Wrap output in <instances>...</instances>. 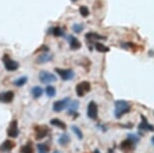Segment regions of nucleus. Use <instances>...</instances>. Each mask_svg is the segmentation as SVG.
I'll list each match as a JSON object with an SVG mask.
<instances>
[{"label":"nucleus","mask_w":154,"mask_h":153,"mask_svg":"<svg viewBox=\"0 0 154 153\" xmlns=\"http://www.w3.org/2000/svg\"><path fill=\"white\" fill-rule=\"evenodd\" d=\"M130 111V105L126 101L119 100L115 102V116L116 118H121L124 114Z\"/></svg>","instance_id":"1"},{"label":"nucleus","mask_w":154,"mask_h":153,"mask_svg":"<svg viewBox=\"0 0 154 153\" xmlns=\"http://www.w3.org/2000/svg\"><path fill=\"white\" fill-rule=\"evenodd\" d=\"M48 129L46 128V127H45V126L37 127L36 131H35V139L42 140L48 135Z\"/></svg>","instance_id":"10"},{"label":"nucleus","mask_w":154,"mask_h":153,"mask_svg":"<svg viewBox=\"0 0 154 153\" xmlns=\"http://www.w3.org/2000/svg\"><path fill=\"white\" fill-rule=\"evenodd\" d=\"M80 13L83 17H88L90 14V11L88 9V7L86 6H81L80 7Z\"/></svg>","instance_id":"26"},{"label":"nucleus","mask_w":154,"mask_h":153,"mask_svg":"<svg viewBox=\"0 0 154 153\" xmlns=\"http://www.w3.org/2000/svg\"><path fill=\"white\" fill-rule=\"evenodd\" d=\"M14 98V93L12 91L0 93V102L1 103H10Z\"/></svg>","instance_id":"9"},{"label":"nucleus","mask_w":154,"mask_h":153,"mask_svg":"<svg viewBox=\"0 0 154 153\" xmlns=\"http://www.w3.org/2000/svg\"><path fill=\"white\" fill-rule=\"evenodd\" d=\"M88 117L94 120L98 118V106L93 101L90 102L88 105Z\"/></svg>","instance_id":"8"},{"label":"nucleus","mask_w":154,"mask_h":153,"mask_svg":"<svg viewBox=\"0 0 154 153\" xmlns=\"http://www.w3.org/2000/svg\"><path fill=\"white\" fill-rule=\"evenodd\" d=\"M19 134L18 126H17V121L14 120L10 123V126L7 129V135L11 138H16Z\"/></svg>","instance_id":"7"},{"label":"nucleus","mask_w":154,"mask_h":153,"mask_svg":"<svg viewBox=\"0 0 154 153\" xmlns=\"http://www.w3.org/2000/svg\"><path fill=\"white\" fill-rule=\"evenodd\" d=\"M71 104V100L69 98H66L62 101H57V102L54 103V111L56 112H60L63 111V109H66V107H69V105Z\"/></svg>","instance_id":"6"},{"label":"nucleus","mask_w":154,"mask_h":153,"mask_svg":"<svg viewBox=\"0 0 154 153\" xmlns=\"http://www.w3.org/2000/svg\"><path fill=\"white\" fill-rule=\"evenodd\" d=\"M54 153H60L59 151H56V152H54Z\"/></svg>","instance_id":"32"},{"label":"nucleus","mask_w":154,"mask_h":153,"mask_svg":"<svg viewBox=\"0 0 154 153\" xmlns=\"http://www.w3.org/2000/svg\"><path fill=\"white\" fill-rule=\"evenodd\" d=\"M90 90H91V85H90L89 82L80 83L79 85L77 86V88H75V92H77V95L79 97L85 96L88 92H90Z\"/></svg>","instance_id":"4"},{"label":"nucleus","mask_w":154,"mask_h":153,"mask_svg":"<svg viewBox=\"0 0 154 153\" xmlns=\"http://www.w3.org/2000/svg\"><path fill=\"white\" fill-rule=\"evenodd\" d=\"M3 63H4V66H5V69L9 72H13V71H16L18 69L19 65L18 63L15 62V60H11L8 56H4L3 57Z\"/></svg>","instance_id":"5"},{"label":"nucleus","mask_w":154,"mask_h":153,"mask_svg":"<svg viewBox=\"0 0 154 153\" xmlns=\"http://www.w3.org/2000/svg\"><path fill=\"white\" fill-rule=\"evenodd\" d=\"M72 30H74L75 32H77V33H80L81 31L83 30V25H81V24H74V26H72Z\"/></svg>","instance_id":"29"},{"label":"nucleus","mask_w":154,"mask_h":153,"mask_svg":"<svg viewBox=\"0 0 154 153\" xmlns=\"http://www.w3.org/2000/svg\"><path fill=\"white\" fill-rule=\"evenodd\" d=\"M69 47H71L72 50H79V48L82 47V44H81V42L75 38V36L72 35H69Z\"/></svg>","instance_id":"12"},{"label":"nucleus","mask_w":154,"mask_h":153,"mask_svg":"<svg viewBox=\"0 0 154 153\" xmlns=\"http://www.w3.org/2000/svg\"><path fill=\"white\" fill-rule=\"evenodd\" d=\"M56 72L63 81H69L75 77L74 71L71 70V69H59V68H57Z\"/></svg>","instance_id":"3"},{"label":"nucleus","mask_w":154,"mask_h":153,"mask_svg":"<svg viewBox=\"0 0 154 153\" xmlns=\"http://www.w3.org/2000/svg\"><path fill=\"white\" fill-rule=\"evenodd\" d=\"M120 147H121L122 150H124V151H129V150H131L133 147H134V145H133L132 140L127 139V140H125L121 143Z\"/></svg>","instance_id":"15"},{"label":"nucleus","mask_w":154,"mask_h":153,"mask_svg":"<svg viewBox=\"0 0 154 153\" xmlns=\"http://www.w3.org/2000/svg\"><path fill=\"white\" fill-rule=\"evenodd\" d=\"M51 34H54V36H63V28H60V27H53V28H51V31H49Z\"/></svg>","instance_id":"19"},{"label":"nucleus","mask_w":154,"mask_h":153,"mask_svg":"<svg viewBox=\"0 0 154 153\" xmlns=\"http://www.w3.org/2000/svg\"><path fill=\"white\" fill-rule=\"evenodd\" d=\"M94 153H100V152H99L98 150H95V151H94Z\"/></svg>","instance_id":"31"},{"label":"nucleus","mask_w":154,"mask_h":153,"mask_svg":"<svg viewBox=\"0 0 154 153\" xmlns=\"http://www.w3.org/2000/svg\"><path fill=\"white\" fill-rule=\"evenodd\" d=\"M14 144L12 141H10V140H5L3 143L0 145V151H2V152H8V151H10L11 149L14 147Z\"/></svg>","instance_id":"11"},{"label":"nucleus","mask_w":154,"mask_h":153,"mask_svg":"<svg viewBox=\"0 0 154 153\" xmlns=\"http://www.w3.org/2000/svg\"><path fill=\"white\" fill-rule=\"evenodd\" d=\"M95 47L99 53H107V51L110 50L109 47H107L106 45H104L103 43H100V42H97L95 44Z\"/></svg>","instance_id":"18"},{"label":"nucleus","mask_w":154,"mask_h":153,"mask_svg":"<svg viewBox=\"0 0 154 153\" xmlns=\"http://www.w3.org/2000/svg\"><path fill=\"white\" fill-rule=\"evenodd\" d=\"M27 82V78L26 77H21L19 79H17L15 82H14V85L17 86V87H21L23 85H25Z\"/></svg>","instance_id":"25"},{"label":"nucleus","mask_w":154,"mask_h":153,"mask_svg":"<svg viewBox=\"0 0 154 153\" xmlns=\"http://www.w3.org/2000/svg\"><path fill=\"white\" fill-rule=\"evenodd\" d=\"M51 59H53V54H51L48 53H43L42 56L37 59V63H45L49 62V60H51Z\"/></svg>","instance_id":"14"},{"label":"nucleus","mask_w":154,"mask_h":153,"mask_svg":"<svg viewBox=\"0 0 154 153\" xmlns=\"http://www.w3.org/2000/svg\"><path fill=\"white\" fill-rule=\"evenodd\" d=\"M72 1H77V0H72Z\"/></svg>","instance_id":"33"},{"label":"nucleus","mask_w":154,"mask_h":153,"mask_svg":"<svg viewBox=\"0 0 154 153\" xmlns=\"http://www.w3.org/2000/svg\"><path fill=\"white\" fill-rule=\"evenodd\" d=\"M43 94V90L40 87H33L32 90H31V95H32V97L34 99H38L42 96Z\"/></svg>","instance_id":"16"},{"label":"nucleus","mask_w":154,"mask_h":153,"mask_svg":"<svg viewBox=\"0 0 154 153\" xmlns=\"http://www.w3.org/2000/svg\"><path fill=\"white\" fill-rule=\"evenodd\" d=\"M39 81L42 84H51L57 81V77L51 73H48L46 71H42L38 75Z\"/></svg>","instance_id":"2"},{"label":"nucleus","mask_w":154,"mask_h":153,"mask_svg":"<svg viewBox=\"0 0 154 153\" xmlns=\"http://www.w3.org/2000/svg\"><path fill=\"white\" fill-rule=\"evenodd\" d=\"M86 37L88 39H91V40H96V39H105V37H102L101 35H99L97 33H93V32H90L86 35Z\"/></svg>","instance_id":"24"},{"label":"nucleus","mask_w":154,"mask_h":153,"mask_svg":"<svg viewBox=\"0 0 154 153\" xmlns=\"http://www.w3.org/2000/svg\"><path fill=\"white\" fill-rule=\"evenodd\" d=\"M49 123H51V125L56 126V127H57V128H60V129H63V130H66V123L63 122V121H60V119H51Z\"/></svg>","instance_id":"17"},{"label":"nucleus","mask_w":154,"mask_h":153,"mask_svg":"<svg viewBox=\"0 0 154 153\" xmlns=\"http://www.w3.org/2000/svg\"><path fill=\"white\" fill-rule=\"evenodd\" d=\"M45 94H46V96L49 97V98L56 96V89H54V87H53V86H48V87H46Z\"/></svg>","instance_id":"21"},{"label":"nucleus","mask_w":154,"mask_h":153,"mask_svg":"<svg viewBox=\"0 0 154 153\" xmlns=\"http://www.w3.org/2000/svg\"><path fill=\"white\" fill-rule=\"evenodd\" d=\"M37 151H38V153H48L49 148H48V146L46 145V144L40 143V144L37 145Z\"/></svg>","instance_id":"22"},{"label":"nucleus","mask_w":154,"mask_h":153,"mask_svg":"<svg viewBox=\"0 0 154 153\" xmlns=\"http://www.w3.org/2000/svg\"><path fill=\"white\" fill-rule=\"evenodd\" d=\"M72 131L75 132V134L77 135V136L79 137L80 139H82V138H83V133H82V131H81V129L79 128V127L72 126Z\"/></svg>","instance_id":"27"},{"label":"nucleus","mask_w":154,"mask_h":153,"mask_svg":"<svg viewBox=\"0 0 154 153\" xmlns=\"http://www.w3.org/2000/svg\"><path fill=\"white\" fill-rule=\"evenodd\" d=\"M141 119H142V122L140 123V125H139V129H140V130H149V131H154V127L151 126L150 124L147 122L144 116H141Z\"/></svg>","instance_id":"13"},{"label":"nucleus","mask_w":154,"mask_h":153,"mask_svg":"<svg viewBox=\"0 0 154 153\" xmlns=\"http://www.w3.org/2000/svg\"><path fill=\"white\" fill-rule=\"evenodd\" d=\"M20 152L21 153H33V148H32V146H31V144H26V145L21 147Z\"/></svg>","instance_id":"23"},{"label":"nucleus","mask_w":154,"mask_h":153,"mask_svg":"<svg viewBox=\"0 0 154 153\" xmlns=\"http://www.w3.org/2000/svg\"><path fill=\"white\" fill-rule=\"evenodd\" d=\"M69 113H72V112H75V110L78 109V107H79V102H77V101H75V102H72V104H69Z\"/></svg>","instance_id":"28"},{"label":"nucleus","mask_w":154,"mask_h":153,"mask_svg":"<svg viewBox=\"0 0 154 153\" xmlns=\"http://www.w3.org/2000/svg\"><path fill=\"white\" fill-rule=\"evenodd\" d=\"M151 141H152V143H153V145H154V136L151 138Z\"/></svg>","instance_id":"30"},{"label":"nucleus","mask_w":154,"mask_h":153,"mask_svg":"<svg viewBox=\"0 0 154 153\" xmlns=\"http://www.w3.org/2000/svg\"><path fill=\"white\" fill-rule=\"evenodd\" d=\"M69 142V136L68 134L63 133V135H60V137L59 138V143L60 145H66Z\"/></svg>","instance_id":"20"}]
</instances>
